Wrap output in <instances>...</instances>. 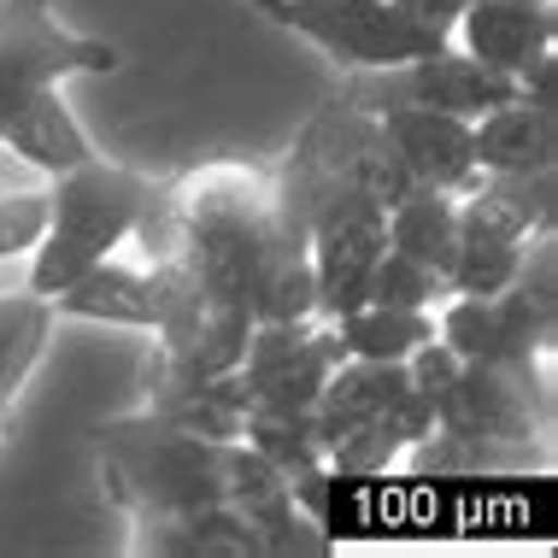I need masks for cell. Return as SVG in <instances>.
Returning a JSON list of instances; mask_svg holds the SVG:
<instances>
[{
	"mask_svg": "<svg viewBox=\"0 0 558 558\" xmlns=\"http://www.w3.org/2000/svg\"><path fill=\"white\" fill-rule=\"evenodd\" d=\"M183 253L213 306H253V282L277 253H300L277 230V177L247 165H206L171 189Z\"/></svg>",
	"mask_w": 558,
	"mask_h": 558,
	"instance_id": "1",
	"label": "cell"
},
{
	"mask_svg": "<svg viewBox=\"0 0 558 558\" xmlns=\"http://www.w3.org/2000/svg\"><path fill=\"white\" fill-rule=\"evenodd\" d=\"M154 194H159L154 177L130 171V165H112L100 154L71 165L65 177H53L48 230L29 247V294L53 300L65 282H77L88 265H100L107 253H118Z\"/></svg>",
	"mask_w": 558,
	"mask_h": 558,
	"instance_id": "2",
	"label": "cell"
},
{
	"mask_svg": "<svg viewBox=\"0 0 558 558\" xmlns=\"http://www.w3.org/2000/svg\"><path fill=\"white\" fill-rule=\"evenodd\" d=\"M265 12L347 71H395L447 48V36L424 29L395 0H265Z\"/></svg>",
	"mask_w": 558,
	"mask_h": 558,
	"instance_id": "3",
	"label": "cell"
},
{
	"mask_svg": "<svg viewBox=\"0 0 558 558\" xmlns=\"http://www.w3.org/2000/svg\"><path fill=\"white\" fill-rule=\"evenodd\" d=\"M112 65L118 53L107 41L71 29L53 12V0H0V130L41 88L95 77V71H112Z\"/></svg>",
	"mask_w": 558,
	"mask_h": 558,
	"instance_id": "4",
	"label": "cell"
},
{
	"mask_svg": "<svg viewBox=\"0 0 558 558\" xmlns=\"http://www.w3.org/2000/svg\"><path fill=\"white\" fill-rule=\"evenodd\" d=\"M388 247V206L359 183H324L306 218V259L318 277V318L336 324L365 306L371 265Z\"/></svg>",
	"mask_w": 558,
	"mask_h": 558,
	"instance_id": "5",
	"label": "cell"
},
{
	"mask_svg": "<svg viewBox=\"0 0 558 558\" xmlns=\"http://www.w3.org/2000/svg\"><path fill=\"white\" fill-rule=\"evenodd\" d=\"M112 464L124 488L159 518L223 506V447L154 417L147 429H112Z\"/></svg>",
	"mask_w": 558,
	"mask_h": 558,
	"instance_id": "6",
	"label": "cell"
},
{
	"mask_svg": "<svg viewBox=\"0 0 558 558\" xmlns=\"http://www.w3.org/2000/svg\"><path fill=\"white\" fill-rule=\"evenodd\" d=\"M447 41L459 53H471L476 65L500 71V77H518L523 65H535L541 53L558 48L553 0H471Z\"/></svg>",
	"mask_w": 558,
	"mask_h": 558,
	"instance_id": "7",
	"label": "cell"
},
{
	"mask_svg": "<svg viewBox=\"0 0 558 558\" xmlns=\"http://www.w3.org/2000/svg\"><path fill=\"white\" fill-rule=\"evenodd\" d=\"M383 124V142L395 147L400 171L412 183L429 189H476V154H471V118H452L435 107H395V112H376Z\"/></svg>",
	"mask_w": 558,
	"mask_h": 558,
	"instance_id": "8",
	"label": "cell"
},
{
	"mask_svg": "<svg viewBox=\"0 0 558 558\" xmlns=\"http://www.w3.org/2000/svg\"><path fill=\"white\" fill-rule=\"evenodd\" d=\"M471 154L482 177H530L558 165V118L535 100H506L471 124Z\"/></svg>",
	"mask_w": 558,
	"mask_h": 558,
	"instance_id": "9",
	"label": "cell"
},
{
	"mask_svg": "<svg viewBox=\"0 0 558 558\" xmlns=\"http://www.w3.org/2000/svg\"><path fill=\"white\" fill-rule=\"evenodd\" d=\"M48 306L88 324L154 329V270H147V259H124V247H118L100 265H88L77 282H65Z\"/></svg>",
	"mask_w": 558,
	"mask_h": 558,
	"instance_id": "10",
	"label": "cell"
},
{
	"mask_svg": "<svg viewBox=\"0 0 558 558\" xmlns=\"http://www.w3.org/2000/svg\"><path fill=\"white\" fill-rule=\"evenodd\" d=\"M0 147H7L12 159H24L29 171H41L48 183L65 177L71 165L95 159V142H88V130L77 124V112H71L65 83H53V88H41L36 100H24L19 118L0 130Z\"/></svg>",
	"mask_w": 558,
	"mask_h": 558,
	"instance_id": "11",
	"label": "cell"
},
{
	"mask_svg": "<svg viewBox=\"0 0 558 558\" xmlns=\"http://www.w3.org/2000/svg\"><path fill=\"white\" fill-rule=\"evenodd\" d=\"M452 241H459V194L452 189L412 183L400 201H388V247L395 253L429 265L441 277L452 259Z\"/></svg>",
	"mask_w": 558,
	"mask_h": 558,
	"instance_id": "12",
	"label": "cell"
},
{
	"mask_svg": "<svg viewBox=\"0 0 558 558\" xmlns=\"http://www.w3.org/2000/svg\"><path fill=\"white\" fill-rule=\"evenodd\" d=\"M336 336L347 347V359H388L405 365L429 336H435V312H405V306H353L347 318H336Z\"/></svg>",
	"mask_w": 558,
	"mask_h": 558,
	"instance_id": "13",
	"label": "cell"
},
{
	"mask_svg": "<svg viewBox=\"0 0 558 558\" xmlns=\"http://www.w3.org/2000/svg\"><path fill=\"white\" fill-rule=\"evenodd\" d=\"M53 183L0 147V259H24L48 230Z\"/></svg>",
	"mask_w": 558,
	"mask_h": 558,
	"instance_id": "14",
	"label": "cell"
},
{
	"mask_svg": "<svg viewBox=\"0 0 558 558\" xmlns=\"http://www.w3.org/2000/svg\"><path fill=\"white\" fill-rule=\"evenodd\" d=\"M253 318L259 324H312L318 318V277H312L306 247L277 253L265 277L253 282Z\"/></svg>",
	"mask_w": 558,
	"mask_h": 558,
	"instance_id": "15",
	"label": "cell"
},
{
	"mask_svg": "<svg viewBox=\"0 0 558 558\" xmlns=\"http://www.w3.org/2000/svg\"><path fill=\"white\" fill-rule=\"evenodd\" d=\"M365 300L371 306H405V312H435L447 300V282L435 277L429 265L405 259V253L383 247V259L371 265V282H365Z\"/></svg>",
	"mask_w": 558,
	"mask_h": 558,
	"instance_id": "16",
	"label": "cell"
},
{
	"mask_svg": "<svg viewBox=\"0 0 558 558\" xmlns=\"http://www.w3.org/2000/svg\"><path fill=\"white\" fill-rule=\"evenodd\" d=\"M459 365H464V359L452 353V347H447L441 336H429L412 359H405V376H412L417 395H429V400H435V395H441V388L452 383V376H459Z\"/></svg>",
	"mask_w": 558,
	"mask_h": 558,
	"instance_id": "17",
	"label": "cell"
},
{
	"mask_svg": "<svg viewBox=\"0 0 558 558\" xmlns=\"http://www.w3.org/2000/svg\"><path fill=\"white\" fill-rule=\"evenodd\" d=\"M400 12H412L424 29H435V36H452V24H459V12L471 7V0H395Z\"/></svg>",
	"mask_w": 558,
	"mask_h": 558,
	"instance_id": "18",
	"label": "cell"
}]
</instances>
